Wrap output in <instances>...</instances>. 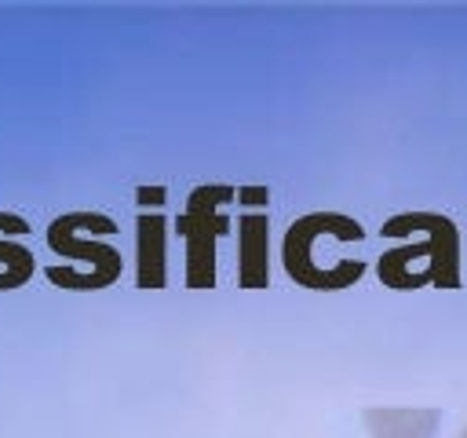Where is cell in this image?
Returning <instances> with one entry per match:
<instances>
[{
  "label": "cell",
  "instance_id": "cell-6",
  "mask_svg": "<svg viewBox=\"0 0 467 438\" xmlns=\"http://www.w3.org/2000/svg\"><path fill=\"white\" fill-rule=\"evenodd\" d=\"M365 423L372 438H434L441 412L438 409H368Z\"/></svg>",
  "mask_w": 467,
  "mask_h": 438
},
{
  "label": "cell",
  "instance_id": "cell-4",
  "mask_svg": "<svg viewBox=\"0 0 467 438\" xmlns=\"http://www.w3.org/2000/svg\"><path fill=\"white\" fill-rule=\"evenodd\" d=\"M80 223H84V212H69V215H58L51 226H47V245L66 256V259H77V263H88V274L73 285V292H88V288H106L120 277V252L102 241V237H80Z\"/></svg>",
  "mask_w": 467,
  "mask_h": 438
},
{
  "label": "cell",
  "instance_id": "cell-7",
  "mask_svg": "<svg viewBox=\"0 0 467 438\" xmlns=\"http://www.w3.org/2000/svg\"><path fill=\"white\" fill-rule=\"evenodd\" d=\"M237 285L263 288L266 285V215H241V245H237Z\"/></svg>",
  "mask_w": 467,
  "mask_h": 438
},
{
  "label": "cell",
  "instance_id": "cell-8",
  "mask_svg": "<svg viewBox=\"0 0 467 438\" xmlns=\"http://www.w3.org/2000/svg\"><path fill=\"white\" fill-rule=\"evenodd\" d=\"M0 263H4L0 288H18L33 277V252L18 241H0Z\"/></svg>",
  "mask_w": 467,
  "mask_h": 438
},
{
  "label": "cell",
  "instance_id": "cell-5",
  "mask_svg": "<svg viewBox=\"0 0 467 438\" xmlns=\"http://www.w3.org/2000/svg\"><path fill=\"white\" fill-rule=\"evenodd\" d=\"M135 245H139V270L135 281L139 288H161L168 281V263H164V248H168V223L161 212H142L135 223Z\"/></svg>",
  "mask_w": 467,
  "mask_h": 438
},
{
  "label": "cell",
  "instance_id": "cell-1",
  "mask_svg": "<svg viewBox=\"0 0 467 438\" xmlns=\"http://www.w3.org/2000/svg\"><path fill=\"white\" fill-rule=\"evenodd\" d=\"M383 237H409L376 259V274L387 288H456L460 285V230L438 212H401L379 230Z\"/></svg>",
  "mask_w": 467,
  "mask_h": 438
},
{
  "label": "cell",
  "instance_id": "cell-2",
  "mask_svg": "<svg viewBox=\"0 0 467 438\" xmlns=\"http://www.w3.org/2000/svg\"><path fill=\"white\" fill-rule=\"evenodd\" d=\"M332 237V241H343V245H354L365 237V226L343 212H310V215H299L288 230H285V241H281V259H285V270L296 285L303 288H314V292H336V288H347L354 285L361 274H365V259H332V263H321L314 245L321 237Z\"/></svg>",
  "mask_w": 467,
  "mask_h": 438
},
{
  "label": "cell",
  "instance_id": "cell-9",
  "mask_svg": "<svg viewBox=\"0 0 467 438\" xmlns=\"http://www.w3.org/2000/svg\"><path fill=\"white\" fill-rule=\"evenodd\" d=\"M164 190H139V201H161Z\"/></svg>",
  "mask_w": 467,
  "mask_h": 438
},
{
  "label": "cell",
  "instance_id": "cell-3",
  "mask_svg": "<svg viewBox=\"0 0 467 438\" xmlns=\"http://www.w3.org/2000/svg\"><path fill=\"white\" fill-rule=\"evenodd\" d=\"M230 197H237L234 186H197L186 197V212L179 215L175 230L186 241V285L190 288L215 285V241L230 226V219L223 215V204Z\"/></svg>",
  "mask_w": 467,
  "mask_h": 438
},
{
  "label": "cell",
  "instance_id": "cell-10",
  "mask_svg": "<svg viewBox=\"0 0 467 438\" xmlns=\"http://www.w3.org/2000/svg\"><path fill=\"white\" fill-rule=\"evenodd\" d=\"M460 438H467V427H463V431H460Z\"/></svg>",
  "mask_w": 467,
  "mask_h": 438
}]
</instances>
